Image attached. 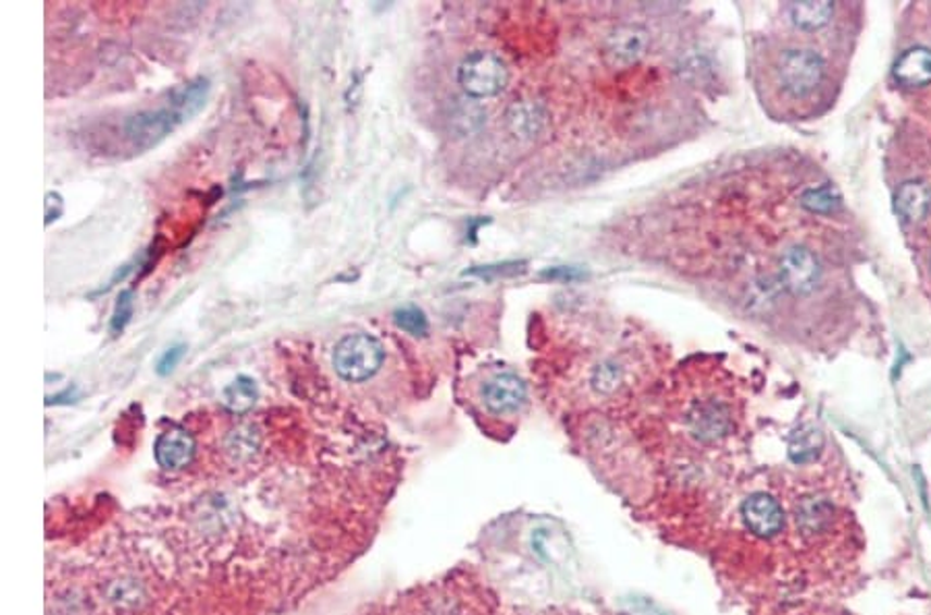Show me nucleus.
<instances>
[{
  "label": "nucleus",
  "mask_w": 931,
  "mask_h": 615,
  "mask_svg": "<svg viewBox=\"0 0 931 615\" xmlns=\"http://www.w3.org/2000/svg\"><path fill=\"white\" fill-rule=\"evenodd\" d=\"M383 359L385 350L380 340L369 334H350L336 344L334 369L346 382H367L382 369Z\"/></svg>",
  "instance_id": "1"
},
{
  "label": "nucleus",
  "mask_w": 931,
  "mask_h": 615,
  "mask_svg": "<svg viewBox=\"0 0 931 615\" xmlns=\"http://www.w3.org/2000/svg\"><path fill=\"white\" fill-rule=\"evenodd\" d=\"M509 73L506 63L493 52H472L468 54L460 69L458 82L472 98H493L508 85Z\"/></svg>",
  "instance_id": "2"
},
{
  "label": "nucleus",
  "mask_w": 931,
  "mask_h": 615,
  "mask_svg": "<svg viewBox=\"0 0 931 615\" xmlns=\"http://www.w3.org/2000/svg\"><path fill=\"white\" fill-rule=\"evenodd\" d=\"M185 121H189L187 114L170 98L166 107L133 114L125 123V135L133 148L149 149L166 139Z\"/></svg>",
  "instance_id": "3"
},
{
  "label": "nucleus",
  "mask_w": 931,
  "mask_h": 615,
  "mask_svg": "<svg viewBox=\"0 0 931 615\" xmlns=\"http://www.w3.org/2000/svg\"><path fill=\"white\" fill-rule=\"evenodd\" d=\"M779 79L795 98L811 94L824 79V59L809 48L784 50L779 61Z\"/></svg>",
  "instance_id": "4"
},
{
  "label": "nucleus",
  "mask_w": 931,
  "mask_h": 615,
  "mask_svg": "<svg viewBox=\"0 0 931 615\" xmlns=\"http://www.w3.org/2000/svg\"><path fill=\"white\" fill-rule=\"evenodd\" d=\"M781 282L793 297H805L820 282V263L807 247H791L781 257Z\"/></svg>",
  "instance_id": "5"
},
{
  "label": "nucleus",
  "mask_w": 931,
  "mask_h": 615,
  "mask_svg": "<svg viewBox=\"0 0 931 615\" xmlns=\"http://www.w3.org/2000/svg\"><path fill=\"white\" fill-rule=\"evenodd\" d=\"M481 401L497 417L513 415L526 403V385L513 373H499L483 385Z\"/></svg>",
  "instance_id": "6"
},
{
  "label": "nucleus",
  "mask_w": 931,
  "mask_h": 615,
  "mask_svg": "<svg viewBox=\"0 0 931 615\" xmlns=\"http://www.w3.org/2000/svg\"><path fill=\"white\" fill-rule=\"evenodd\" d=\"M741 514H743L745 527L749 529V532H754L756 537L770 539V537H774V534L783 531V506L772 495H766V493L749 495L743 502Z\"/></svg>",
  "instance_id": "7"
},
{
  "label": "nucleus",
  "mask_w": 931,
  "mask_h": 615,
  "mask_svg": "<svg viewBox=\"0 0 931 615\" xmlns=\"http://www.w3.org/2000/svg\"><path fill=\"white\" fill-rule=\"evenodd\" d=\"M153 454L164 470H183L195 456V438L183 427H172L158 438Z\"/></svg>",
  "instance_id": "8"
},
{
  "label": "nucleus",
  "mask_w": 931,
  "mask_h": 615,
  "mask_svg": "<svg viewBox=\"0 0 931 615\" xmlns=\"http://www.w3.org/2000/svg\"><path fill=\"white\" fill-rule=\"evenodd\" d=\"M648 32L640 25H621L607 40V54L617 64H632L646 54Z\"/></svg>",
  "instance_id": "9"
},
{
  "label": "nucleus",
  "mask_w": 931,
  "mask_h": 615,
  "mask_svg": "<svg viewBox=\"0 0 931 615\" xmlns=\"http://www.w3.org/2000/svg\"><path fill=\"white\" fill-rule=\"evenodd\" d=\"M690 429L699 440L715 442L731 429V415L715 401L696 404L690 413Z\"/></svg>",
  "instance_id": "10"
},
{
  "label": "nucleus",
  "mask_w": 931,
  "mask_h": 615,
  "mask_svg": "<svg viewBox=\"0 0 931 615\" xmlns=\"http://www.w3.org/2000/svg\"><path fill=\"white\" fill-rule=\"evenodd\" d=\"M894 79L907 87L931 84V50L923 46L909 48L894 63Z\"/></svg>",
  "instance_id": "11"
},
{
  "label": "nucleus",
  "mask_w": 931,
  "mask_h": 615,
  "mask_svg": "<svg viewBox=\"0 0 931 615\" xmlns=\"http://www.w3.org/2000/svg\"><path fill=\"white\" fill-rule=\"evenodd\" d=\"M894 208L905 222H921L931 210V189L921 181H907L898 187Z\"/></svg>",
  "instance_id": "12"
},
{
  "label": "nucleus",
  "mask_w": 931,
  "mask_h": 615,
  "mask_svg": "<svg viewBox=\"0 0 931 615\" xmlns=\"http://www.w3.org/2000/svg\"><path fill=\"white\" fill-rule=\"evenodd\" d=\"M506 123H508L509 133L516 135L518 139H532L545 127L547 112L545 108L534 102H516L513 107H509Z\"/></svg>",
  "instance_id": "13"
},
{
  "label": "nucleus",
  "mask_w": 931,
  "mask_h": 615,
  "mask_svg": "<svg viewBox=\"0 0 931 615\" xmlns=\"http://www.w3.org/2000/svg\"><path fill=\"white\" fill-rule=\"evenodd\" d=\"M822 450H824V435L818 427H811V425L795 431L789 442V456L795 465H809L818 460Z\"/></svg>",
  "instance_id": "14"
},
{
  "label": "nucleus",
  "mask_w": 931,
  "mask_h": 615,
  "mask_svg": "<svg viewBox=\"0 0 931 615\" xmlns=\"http://www.w3.org/2000/svg\"><path fill=\"white\" fill-rule=\"evenodd\" d=\"M789 13H791V20H793V23L799 29L814 32V29H820V27H824L826 23L830 22V17L834 13V4L828 2V0H822V2H811V0H807V2H793L789 7Z\"/></svg>",
  "instance_id": "15"
},
{
  "label": "nucleus",
  "mask_w": 931,
  "mask_h": 615,
  "mask_svg": "<svg viewBox=\"0 0 931 615\" xmlns=\"http://www.w3.org/2000/svg\"><path fill=\"white\" fill-rule=\"evenodd\" d=\"M257 398H259L257 383L251 378H247V376H240L231 385H226L224 388V396H222L224 406L231 413H236V415L249 413L255 404H257Z\"/></svg>",
  "instance_id": "16"
},
{
  "label": "nucleus",
  "mask_w": 931,
  "mask_h": 615,
  "mask_svg": "<svg viewBox=\"0 0 931 615\" xmlns=\"http://www.w3.org/2000/svg\"><path fill=\"white\" fill-rule=\"evenodd\" d=\"M804 208L809 212L830 213L836 212L841 208V195L834 192L832 187H820V189H809L802 197Z\"/></svg>",
  "instance_id": "17"
},
{
  "label": "nucleus",
  "mask_w": 931,
  "mask_h": 615,
  "mask_svg": "<svg viewBox=\"0 0 931 615\" xmlns=\"http://www.w3.org/2000/svg\"><path fill=\"white\" fill-rule=\"evenodd\" d=\"M621 380H623V371H621V367L617 362H603L594 371V390H598L600 394H611V392H615L621 385Z\"/></svg>",
  "instance_id": "18"
},
{
  "label": "nucleus",
  "mask_w": 931,
  "mask_h": 615,
  "mask_svg": "<svg viewBox=\"0 0 931 615\" xmlns=\"http://www.w3.org/2000/svg\"><path fill=\"white\" fill-rule=\"evenodd\" d=\"M396 323L410 336H426L429 332V321L419 307H404L396 311Z\"/></svg>",
  "instance_id": "19"
},
{
  "label": "nucleus",
  "mask_w": 931,
  "mask_h": 615,
  "mask_svg": "<svg viewBox=\"0 0 931 615\" xmlns=\"http://www.w3.org/2000/svg\"><path fill=\"white\" fill-rule=\"evenodd\" d=\"M133 318V293H121L119 303L114 307V316L110 321V332L112 334H121L127 328L128 321Z\"/></svg>",
  "instance_id": "20"
},
{
  "label": "nucleus",
  "mask_w": 931,
  "mask_h": 615,
  "mask_svg": "<svg viewBox=\"0 0 931 615\" xmlns=\"http://www.w3.org/2000/svg\"><path fill=\"white\" fill-rule=\"evenodd\" d=\"M185 353H187V346H185V344H176V346L169 348V350L160 357V361H158V373H160V376H169V373H172V371L178 367V362L183 361Z\"/></svg>",
  "instance_id": "21"
},
{
  "label": "nucleus",
  "mask_w": 931,
  "mask_h": 615,
  "mask_svg": "<svg viewBox=\"0 0 931 615\" xmlns=\"http://www.w3.org/2000/svg\"><path fill=\"white\" fill-rule=\"evenodd\" d=\"M63 212V197L59 193H46V226L52 224V220H59Z\"/></svg>",
  "instance_id": "22"
}]
</instances>
